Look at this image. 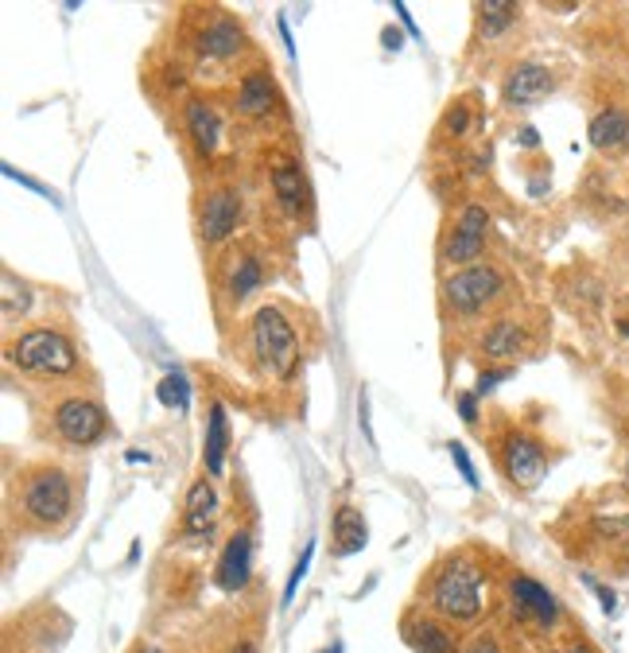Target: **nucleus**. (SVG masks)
<instances>
[{
	"label": "nucleus",
	"instance_id": "412c9836",
	"mask_svg": "<svg viewBox=\"0 0 629 653\" xmlns=\"http://www.w3.org/2000/svg\"><path fill=\"white\" fill-rule=\"evenodd\" d=\"M521 16H525L521 4H510V0H485V4H474V44L470 47H493L498 39L517 32Z\"/></svg>",
	"mask_w": 629,
	"mask_h": 653
},
{
	"label": "nucleus",
	"instance_id": "f03ea898",
	"mask_svg": "<svg viewBox=\"0 0 629 653\" xmlns=\"http://www.w3.org/2000/svg\"><path fill=\"white\" fill-rule=\"evenodd\" d=\"M113 421L98 393L82 386L35 389L32 397V432L39 444L55 451H90L110 436Z\"/></svg>",
	"mask_w": 629,
	"mask_h": 653
},
{
	"label": "nucleus",
	"instance_id": "c85d7f7f",
	"mask_svg": "<svg viewBox=\"0 0 629 653\" xmlns=\"http://www.w3.org/2000/svg\"><path fill=\"white\" fill-rule=\"evenodd\" d=\"M160 401L163 404H179V409H183V404H187V381H183V378H163L160 381Z\"/></svg>",
	"mask_w": 629,
	"mask_h": 653
},
{
	"label": "nucleus",
	"instance_id": "4be33fe9",
	"mask_svg": "<svg viewBox=\"0 0 629 653\" xmlns=\"http://www.w3.org/2000/svg\"><path fill=\"white\" fill-rule=\"evenodd\" d=\"M478 117H482V102H478V94H459L455 102H447V110H443L432 145L447 148V145H462V140H470Z\"/></svg>",
	"mask_w": 629,
	"mask_h": 653
},
{
	"label": "nucleus",
	"instance_id": "0eeeda50",
	"mask_svg": "<svg viewBox=\"0 0 629 653\" xmlns=\"http://www.w3.org/2000/svg\"><path fill=\"white\" fill-rule=\"evenodd\" d=\"M513 280L502 265L493 261H474L467 268L439 276V316L443 326H482L485 319L502 316L505 308H513L510 300ZM470 331V335H474Z\"/></svg>",
	"mask_w": 629,
	"mask_h": 653
},
{
	"label": "nucleus",
	"instance_id": "f8f14e48",
	"mask_svg": "<svg viewBox=\"0 0 629 653\" xmlns=\"http://www.w3.org/2000/svg\"><path fill=\"white\" fill-rule=\"evenodd\" d=\"M179 137L183 148L195 163L206 168V180L218 175V160L226 156V110L218 105V98L210 94H187L179 102Z\"/></svg>",
	"mask_w": 629,
	"mask_h": 653
},
{
	"label": "nucleus",
	"instance_id": "dca6fc26",
	"mask_svg": "<svg viewBox=\"0 0 629 653\" xmlns=\"http://www.w3.org/2000/svg\"><path fill=\"white\" fill-rule=\"evenodd\" d=\"M505 607H510L517 627L540 630V634H548V630H556L563 622L560 599H556L540 580L525 576V572H513V576L505 580Z\"/></svg>",
	"mask_w": 629,
	"mask_h": 653
},
{
	"label": "nucleus",
	"instance_id": "a211bd4d",
	"mask_svg": "<svg viewBox=\"0 0 629 653\" xmlns=\"http://www.w3.org/2000/svg\"><path fill=\"white\" fill-rule=\"evenodd\" d=\"M253 557H256V537H253V525H238L226 545H221V557L218 568H214V584L221 592H241L253 576Z\"/></svg>",
	"mask_w": 629,
	"mask_h": 653
},
{
	"label": "nucleus",
	"instance_id": "7c9ffc66",
	"mask_svg": "<svg viewBox=\"0 0 629 653\" xmlns=\"http://www.w3.org/2000/svg\"><path fill=\"white\" fill-rule=\"evenodd\" d=\"M307 564H311V549H304V557H299V564H296V572H291V580H288V592H284V603H291V595H296V587H299V580L307 576Z\"/></svg>",
	"mask_w": 629,
	"mask_h": 653
},
{
	"label": "nucleus",
	"instance_id": "c756f323",
	"mask_svg": "<svg viewBox=\"0 0 629 653\" xmlns=\"http://www.w3.org/2000/svg\"><path fill=\"white\" fill-rule=\"evenodd\" d=\"M447 451H451V459H455V467L462 471V479H467V486H474L478 490V471H474V463H470V456H467V447L462 444H447Z\"/></svg>",
	"mask_w": 629,
	"mask_h": 653
},
{
	"label": "nucleus",
	"instance_id": "1a4fd4ad",
	"mask_svg": "<svg viewBox=\"0 0 629 653\" xmlns=\"http://www.w3.org/2000/svg\"><path fill=\"white\" fill-rule=\"evenodd\" d=\"M245 218H249V195L230 172H218V175H210L206 183H198V191H195V238H198V250H203L206 265L238 241Z\"/></svg>",
	"mask_w": 629,
	"mask_h": 653
},
{
	"label": "nucleus",
	"instance_id": "72a5a7b5",
	"mask_svg": "<svg viewBox=\"0 0 629 653\" xmlns=\"http://www.w3.org/2000/svg\"><path fill=\"white\" fill-rule=\"evenodd\" d=\"M591 587H595V595H598V603H603L606 615H614V610H618V595H614L610 587H603V584H591Z\"/></svg>",
	"mask_w": 629,
	"mask_h": 653
},
{
	"label": "nucleus",
	"instance_id": "a878e982",
	"mask_svg": "<svg viewBox=\"0 0 629 653\" xmlns=\"http://www.w3.org/2000/svg\"><path fill=\"white\" fill-rule=\"evenodd\" d=\"M35 308V293L32 284L20 280L16 268H0V311H4V326H12L16 319H24Z\"/></svg>",
	"mask_w": 629,
	"mask_h": 653
},
{
	"label": "nucleus",
	"instance_id": "423d86ee",
	"mask_svg": "<svg viewBox=\"0 0 629 653\" xmlns=\"http://www.w3.org/2000/svg\"><path fill=\"white\" fill-rule=\"evenodd\" d=\"M210 296H214V311L218 319H238L241 311L253 308L256 296L273 284V250L268 241L256 238V233H241L230 250L218 253L210 261Z\"/></svg>",
	"mask_w": 629,
	"mask_h": 653
},
{
	"label": "nucleus",
	"instance_id": "9b49d317",
	"mask_svg": "<svg viewBox=\"0 0 629 653\" xmlns=\"http://www.w3.org/2000/svg\"><path fill=\"white\" fill-rule=\"evenodd\" d=\"M490 451H493L498 471H502V479L510 482L513 490H521V494L540 486L548 467H552L548 444L536 436V432H528L525 424H502V428L490 436Z\"/></svg>",
	"mask_w": 629,
	"mask_h": 653
},
{
	"label": "nucleus",
	"instance_id": "cd10ccee",
	"mask_svg": "<svg viewBox=\"0 0 629 653\" xmlns=\"http://www.w3.org/2000/svg\"><path fill=\"white\" fill-rule=\"evenodd\" d=\"M513 374H517V366H485V370L478 374V389H474V393H478V397L493 393V389L502 386V381H510Z\"/></svg>",
	"mask_w": 629,
	"mask_h": 653
},
{
	"label": "nucleus",
	"instance_id": "4c0bfd02",
	"mask_svg": "<svg viewBox=\"0 0 629 653\" xmlns=\"http://www.w3.org/2000/svg\"><path fill=\"white\" fill-rule=\"evenodd\" d=\"M137 653H163V650H160V645H140Z\"/></svg>",
	"mask_w": 629,
	"mask_h": 653
},
{
	"label": "nucleus",
	"instance_id": "393cba45",
	"mask_svg": "<svg viewBox=\"0 0 629 653\" xmlns=\"http://www.w3.org/2000/svg\"><path fill=\"white\" fill-rule=\"evenodd\" d=\"M226 456H230V416H226V404L210 401L206 404V444H203L206 474L218 479L221 467H226Z\"/></svg>",
	"mask_w": 629,
	"mask_h": 653
},
{
	"label": "nucleus",
	"instance_id": "6ab92c4d",
	"mask_svg": "<svg viewBox=\"0 0 629 653\" xmlns=\"http://www.w3.org/2000/svg\"><path fill=\"white\" fill-rule=\"evenodd\" d=\"M400 634H404L412 653H459L462 650L459 627L443 622L432 610H409L404 622H400Z\"/></svg>",
	"mask_w": 629,
	"mask_h": 653
},
{
	"label": "nucleus",
	"instance_id": "f3484780",
	"mask_svg": "<svg viewBox=\"0 0 629 653\" xmlns=\"http://www.w3.org/2000/svg\"><path fill=\"white\" fill-rule=\"evenodd\" d=\"M556 90V75L545 62L517 59L510 62V70L502 75V102L505 110H533V105L548 102Z\"/></svg>",
	"mask_w": 629,
	"mask_h": 653
},
{
	"label": "nucleus",
	"instance_id": "e433bc0d",
	"mask_svg": "<svg viewBox=\"0 0 629 653\" xmlns=\"http://www.w3.org/2000/svg\"><path fill=\"white\" fill-rule=\"evenodd\" d=\"M614 326H618V335H621V339H629V319H626V316H618V323H614Z\"/></svg>",
	"mask_w": 629,
	"mask_h": 653
},
{
	"label": "nucleus",
	"instance_id": "6e6552de",
	"mask_svg": "<svg viewBox=\"0 0 629 653\" xmlns=\"http://www.w3.org/2000/svg\"><path fill=\"white\" fill-rule=\"evenodd\" d=\"M256 183H261V203L273 210L276 222H288L296 230L311 226L314 215L311 183H307L304 160L288 145L268 140L261 148V156H256Z\"/></svg>",
	"mask_w": 629,
	"mask_h": 653
},
{
	"label": "nucleus",
	"instance_id": "f704fd0d",
	"mask_svg": "<svg viewBox=\"0 0 629 653\" xmlns=\"http://www.w3.org/2000/svg\"><path fill=\"white\" fill-rule=\"evenodd\" d=\"M548 653H595V650L583 642H571V645H556V650H548Z\"/></svg>",
	"mask_w": 629,
	"mask_h": 653
},
{
	"label": "nucleus",
	"instance_id": "b1692460",
	"mask_svg": "<svg viewBox=\"0 0 629 653\" xmlns=\"http://www.w3.org/2000/svg\"><path fill=\"white\" fill-rule=\"evenodd\" d=\"M587 140L598 152H629V110L621 105L598 110L587 125Z\"/></svg>",
	"mask_w": 629,
	"mask_h": 653
},
{
	"label": "nucleus",
	"instance_id": "f257e3e1",
	"mask_svg": "<svg viewBox=\"0 0 629 653\" xmlns=\"http://www.w3.org/2000/svg\"><path fill=\"white\" fill-rule=\"evenodd\" d=\"M78 506H82V482L59 459L20 463L4 494L9 525L24 537H62L78 522Z\"/></svg>",
	"mask_w": 629,
	"mask_h": 653
},
{
	"label": "nucleus",
	"instance_id": "c9c22d12",
	"mask_svg": "<svg viewBox=\"0 0 629 653\" xmlns=\"http://www.w3.org/2000/svg\"><path fill=\"white\" fill-rule=\"evenodd\" d=\"M521 140H525V148H536V140L540 137H536V129H521Z\"/></svg>",
	"mask_w": 629,
	"mask_h": 653
},
{
	"label": "nucleus",
	"instance_id": "4468645a",
	"mask_svg": "<svg viewBox=\"0 0 629 653\" xmlns=\"http://www.w3.org/2000/svg\"><path fill=\"white\" fill-rule=\"evenodd\" d=\"M230 113L241 129L249 133H273L276 121H284V98L276 87L273 67L253 62L238 75V87H233V102Z\"/></svg>",
	"mask_w": 629,
	"mask_h": 653
},
{
	"label": "nucleus",
	"instance_id": "58836bf2",
	"mask_svg": "<svg viewBox=\"0 0 629 653\" xmlns=\"http://www.w3.org/2000/svg\"><path fill=\"white\" fill-rule=\"evenodd\" d=\"M626 482H629V459H626Z\"/></svg>",
	"mask_w": 629,
	"mask_h": 653
},
{
	"label": "nucleus",
	"instance_id": "2eb2a0df",
	"mask_svg": "<svg viewBox=\"0 0 629 653\" xmlns=\"http://www.w3.org/2000/svg\"><path fill=\"white\" fill-rule=\"evenodd\" d=\"M533 346H536V326L517 308H505L502 316L485 319L474 331V339H470V354L478 362H485V366H502V362L513 366L517 358L533 354Z\"/></svg>",
	"mask_w": 629,
	"mask_h": 653
},
{
	"label": "nucleus",
	"instance_id": "473e14b6",
	"mask_svg": "<svg viewBox=\"0 0 629 653\" xmlns=\"http://www.w3.org/2000/svg\"><path fill=\"white\" fill-rule=\"evenodd\" d=\"M226 653H256V634H238L226 645Z\"/></svg>",
	"mask_w": 629,
	"mask_h": 653
},
{
	"label": "nucleus",
	"instance_id": "39448f33",
	"mask_svg": "<svg viewBox=\"0 0 629 653\" xmlns=\"http://www.w3.org/2000/svg\"><path fill=\"white\" fill-rule=\"evenodd\" d=\"M485 592H490V572L485 560L470 549H451L432 564L424 576L420 599L424 610L439 615L451 627H474L485 615Z\"/></svg>",
	"mask_w": 629,
	"mask_h": 653
},
{
	"label": "nucleus",
	"instance_id": "7ed1b4c3",
	"mask_svg": "<svg viewBox=\"0 0 629 653\" xmlns=\"http://www.w3.org/2000/svg\"><path fill=\"white\" fill-rule=\"evenodd\" d=\"M4 370L39 389L82 386V378H90L75 335L59 323H35L4 339Z\"/></svg>",
	"mask_w": 629,
	"mask_h": 653
},
{
	"label": "nucleus",
	"instance_id": "20e7f679",
	"mask_svg": "<svg viewBox=\"0 0 629 653\" xmlns=\"http://www.w3.org/2000/svg\"><path fill=\"white\" fill-rule=\"evenodd\" d=\"M245 366L261 381L284 386L304 366V326L296 308L281 300H264L245 319Z\"/></svg>",
	"mask_w": 629,
	"mask_h": 653
},
{
	"label": "nucleus",
	"instance_id": "5701e85b",
	"mask_svg": "<svg viewBox=\"0 0 629 653\" xmlns=\"http://www.w3.org/2000/svg\"><path fill=\"white\" fill-rule=\"evenodd\" d=\"M369 541V525H366V514L357 506H350V502H339L331 514V545H334V557H354V552H362Z\"/></svg>",
	"mask_w": 629,
	"mask_h": 653
},
{
	"label": "nucleus",
	"instance_id": "2f4dec72",
	"mask_svg": "<svg viewBox=\"0 0 629 653\" xmlns=\"http://www.w3.org/2000/svg\"><path fill=\"white\" fill-rule=\"evenodd\" d=\"M478 393H459V416L467 424H478V404H474Z\"/></svg>",
	"mask_w": 629,
	"mask_h": 653
},
{
	"label": "nucleus",
	"instance_id": "ddd939ff",
	"mask_svg": "<svg viewBox=\"0 0 629 653\" xmlns=\"http://www.w3.org/2000/svg\"><path fill=\"white\" fill-rule=\"evenodd\" d=\"M485 245H490V210L478 198H467L443 222L435 261H439L443 273H455V268H467L474 261H482Z\"/></svg>",
	"mask_w": 629,
	"mask_h": 653
},
{
	"label": "nucleus",
	"instance_id": "aec40b11",
	"mask_svg": "<svg viewBox=\"0 0 629 653\" xmlns=\"http://www.w3.org/2000/svg\"><path fill=\"white\" fill-rule=\"evenodd\" d=\"M218 514H221L218 486H214V474L203 471L187 486V499H183V522H179V529H183V537H198V541H203V537L214 534Z\"/></svg>",
	"mask_w": 629,
	"mask_h": 653
},
{
	"label": "nucleus",
	"instance_id": "9d476101",
	"mask_svg": "<svg viewBox=\"0 0 629 653\" xmlns=\"http://www.w3.org/2000/svg\"><path fill=\"white\" fill-rule=\"evenodd\" d=\"M198 20H191L187 27V59L195 62L198 70H221V67H238L253 44H249V32L233 12L218 9H195Z\"/></svg>",
	"mask_w": 629,
	"mask_h": 653
},
{
	"label": "nucleus",
	"instance_id": "bb28decb",
	"mask_svg": "<svg viewBox=\"0 0 629 653\" xmlns=\"http://www.w3.org/2000/svg\"><path fill=\"white\" fill-rule=\"evenodd\" d=\"M459 653H510V645H505V638L498 634V630H474V634L462 642Z\"/></svg>",
	"mask_w": 629,
	"mask_h": 653
}]
</instances>
